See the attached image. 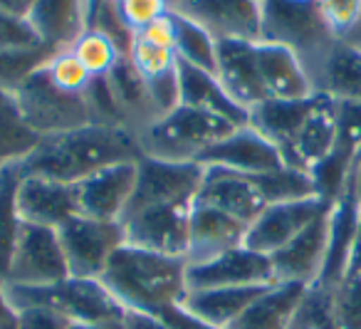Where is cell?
Returning a JSON list of instances; mask_svg holds the SVG:
<instances>
[{
    "label": "cell",
    "instance_id": "e575fe53",
    "mask_svg": "<svg viewBox=\"0 0 361 329\" xmlns=\"http://www.w3.org/2000/svg\"><path fill=\"white\" fill-rule=\"evenodd\" d=\"M334 322V287L312 282L305 287L290 319V329H324Z\"/></svg>",
    "mask_w": 361,
    "mask_h": 329
},
{
    "label": "cell",
    "instance_id": "5b68a950",
    "mask_svg": "<svg viewBox=\"0 0 361 329\" xmlns=\"http://www.w3.org/2000/svg\"><path fill=\"white\" fill-rule=\"evenodd\" d=\"M260 42L287 47L310 70L336 37L317 0H260Z\"/></svg>",
    "mask_w": 361,
    "mask_h": 329
},
{
    "label": "cell",
    "instance_id": "7dc6e473",
    "mask_svg": "<svg viewBox=\"0 0 361 329\" xmlns=\"http://www.w3.org/2000/svg\"><path fill=\"white\" fill-rule=\"evenodd\" d=\"M156 317L169 329H221V327H216V324L206 322V319L196 317L193 312H188L183 304H176V307L166 309V312L156 314Z\"/></svg>",
    "mask_w": 361,
    "mask_h": 329
},
{
    "label": "cell",
    "instance_id": "5bb4252c",
    "mask_svg": "<svg viewBox=\"0 0 361 329\" xmlns=\"http://www.w3.org/2000/svg\"><path fill=\"white\" fill-rule=\"evenodd\" d=\"M136 186V161L114 164L75 184L80 215L121 223Z\"/></svg>",
    "mask_w": 361,
    "mask_h": 329
},
{
    "label": "cell",
    "instance_id": "836d02e7",
    "mask_svg": "<svg viewBox=\"0 0 361 329\" xmlns=\"http://www.w3.org/2000/svg\"><path fill=\"white\" fill-rule=\"evenodd\" d=\"M52 47L37 45V47H20V50H0V95L13 97L16 90L32 77L37 70L45 67L50 60Z\"/></svg>",
    "mask_w": 361,
    "mask_h": 329
},
{
    "label": "cell",
    "instance_id": "680465c9",
    "mask_svg": "<svg viewBox=\"0 0 361 329\" xmlns=\"http://www.w3.org/2000/svg\"><path fill=\"white\" fill-rule=\"evenodd\" d=\"M3 166H6V164H3V161H0V169H3Z\"/></svg>",
    "mask_w": 361,
    "mask_h": 329
},
{
    "label": "cell",
    "instance_id": "7bdbcfd3",
    "mask_svg": "<svg viewBox=\"0 0 361 329\" xmlns=\"http://www.w3.org/2000/svg\"><path fill=\"white\" fill-rule=\"evenodd\" d=\"M37 45H42V42L37 40L35 30H32L25 18L0 11V50H20V47Z\"/></svg>",
    "mask_w": 361,
    "mask_h": 329
},
{
    "label": "cell",
    "instance_id": "db71d44e",
    "mask_svg": "<svg viewBox=\"0 0 361 329\" xmlns=\"http://www.w3.org/2000/svg\"><path fill=\"white\" fill-rule=\"evenodd\" d=\"M344 42H349V45H354V47H361V16H359V20H356V25L351 28V32L344 37Z\"/></svg>",
    "mask_w": 361,
    "mask_h": 329
},
{
    "label": "cell",
    "instance_id": "ab89813d",
    "mask_svg": "<svg viewBox=\"0 0 361 329\" xmlns=\"http://www.w3.org/2000/svg\"><path fill=\"white\" fill-rule=\"evenodd\" d=\"M114 3L119 18L134 35L144 30V28H149L154 20L173 13L171 0H114Z\"/></svg>",
    "mask_w": 361,
    "mask_h": 329
},
{
    "label": "cell",
    "instance_id": "8fae6325",
    "mask_svg": "<svg viewBox=\"0 0 361 329\" xmlns=\"http://www.w3.org/2000/svg\"><path fill=\"white\" fill-rule=\"evenodd\" d=\"M186 282L191 292V289L216 287H260V285H272L275 277L267 255L240 245L203 263H188Z\"/></svg>",
    "mask_w": 361,
    "mask_h": 329
},
{
    "label": "cell",
    "instance_id": "d4e9b609",
    "mask_svg": "<svg viewBox=\"0 0 361 329\" xmlns=\"http://www.w3.org/2000/svg\"><path fill=\"white\" fill-rule=\"evenodd\" d=\"M314 95H312L310 100H297V102L265 100L262 104H257L255 109H250L247 124L255 131H260L270 144L277 146V151L282 154V161L287 159L297 134H300L302 124H305L307 114H310Z\"/></svg>",
    "mask_w": 361,
    "mask_h": 329
},
{
    "label": "cell",
    "instance_id": "6f0895ef",
    "mask_svg": "<svg viewBox=\"0 0 361 329\" xmlns=\"http://www.w3.org/2000/svg\"><path fill=\"white\" fill-rule=\"evenodd\" d=\"M324 329H339V327H336V324H331V327H324Z\"/></svg>",
    "mask_w": 361,
    "mask_h": 329
},
{
    "label": "cell",
    "instance_id": "8d00e7d4",
    "mask_svg": "<svg viewBox=\"0 0 361 329\" xmlns=\"http://www.w3.org/2000/svg\"><path fill=\"white\" fill-rule=\"evenodd\" d=\"M45 72L52 85L60 87L62 92H70V95H85L87 87L94 80L87 72V67L77 60L72 47H62V50L52 52L50 60L45 62Z\"/></svg>",
    "mask_w": 361,
    "mask_h": 329
},
{
    "label": "cell",
    "instance_id": "6da1fadb",
    "mask_svg": "<svg viewBox=\"0 0 361 329\" xmlns=\"http://www.w3.org/2000/svg\"><path fill=\"white\" fill-rule=\"evenodd\" d=\"M139 136L126 126L85 124L80 129L42 136L20 164L23 174L80 184L87 176L114 164L141 159Z\"/></svg>",
    "mask_w": 361,
    "mask_h": 329
},
{
    "label": "cell",
    "instance_id": "816d5d0a",
    "mask_svg": "<svg viewBox=\"0 0 361 329\" xmlns=\"http://www.w3.org/2000/svg\"><path fill=\"white\" fill-rule=\"evenodd\" d=\"M109 0H82V11H85V23L90 25V20L94 18V13L99 11L102 6H106Z\"/></svg>",
    "mask_w": 361,
    "mask_h": 329
},
{
    "label": "cell",
    "instance_id": "83f0119b",
    "mask_svg": "<svg viewBox=\"0 0 361 329\" xmlns=\"http://www.w3.org/2000/svg\"><path fill=\"white\" fill-rule=\"evenodd\" d=\"M106 87H109L111 97H114L116 107L124 114V121L131 131H136L139 136L141 129L151 124L156 119V109L151 104L149 85L146 80L134 70V65L129 62V57H121L116 62V67L104 77Z\"/></svg>",
    "mask_w": 361,
    "mask_h": 329
},
{
    "label": "cell",
    "instance_id": "603a6c76",
    "mask_svg": "<svg viewBox=\"0 0 361 329\" xmlns=\"http://www.w3.org/2000/svg\"><path fill=\"white\" fill-rule=\"evenodd\" d=\"M314 92L336 102L361 104V47L336 40L314 65L310 67Z\"/></svg>",
    "mask_w": 361,
    "mask_h": 329
},
{
    "label": "cell",
    "instance_id": "484cf974",
    "mask_svg": "<svg viewBox=\"0 0 361 329\" xmlns=\"http://www.w3.org/2000/svg\"><path fill=\"white\" fill-rule=\"evenodd\" d=\"M27 23L37 40L52 50L72 47V42L87 30L82 0H37Z\"/></svg>",
    "mask_w": 361,
    "mask_h": 329
},
{
    "label": "cell",
    "instance_id": "ee69618b",
    "mask_svg": "<svg viewBox=\"0 0 361 329\" xmlns=\"http://www.w3.org/2000/svg\"><path fill=\"white\" fill-rule=\"evenodd\" d=\"M149 85V95H151V104L156 109V119L169 112H173L180 104V90H178V67L176 72L164 77H156V80H146Z\"/></svg>",
    "mask_w": 361,
    "mask_h": 329
},
{
    "label": "cell",
    "instance_id": "b9f144b4",
    "mask_svg": "<svg viewBox=\"0 0 361 329\" xmlns=\"http://www.w3.org/2000/svg\"><path fill=\"white\" fill-rule=\"evenodd\" d=\"M336 146L349 154L361 146V104L336 102Z\"/></svg>",
    "mask_w": 361,
    "mask_h": 329
},
{
    "label": "cell",
    "instance_id": "7402d4cb",
    "mask_svg": "<svg viewBox=\"0 0 361 329\" xmlns=\"http://www.w3.org/2000/svg\"><path fill=\"white\" fill-rule=\"evenodd\" d=\"M359 198L346 184L344 193L329 205V243H326V260L317 282L326 287H339L349 273L351 250H354L356 225H359Z\"/></svg>",
    "mask_w": 361,
    "mask_h": 329
},
{
    "label": "cell",
    "instance_id": "7c38bea8",
    "mask_svg": "<svg viewBox=\"0 0 361 329\" xmlns=\"http://www.w3.org/2000/svg\"><path fill=\"white\" fill-rule=\"evenodd\" d=\"M331 203L322 201L319 196L302 201H282L272 203L247 225L245 248L262 253L270 258L280 248H285L295 235H300L312 220H317L322 213L329 210Z\"/></svg>",
    "mask_w": 361,
    "mask_h": 329
},
{
    "label": "cell",
    "instance_id": "7a4b0ae2",
    "mask_svg": "<svg viewBox=\"0 0 361 329\" xmlns=\"http://www.w3.org/2000/svg\"><path fill=\"white\" fill-rule=\"evenodd\" d=\"M186 258L151 253L124 243L106 265L102 282L126 312L161 314L188 294Z\"/></svg>",
    "mask_w": 361,
    "mask_h": 329
},
{
    "label": "cell",
    "instance_id": "3957f363",
    "mask_svg": "<svg viewBox=\"0 0 361 329\" xmlns=\"http://www.w3.org/2000/svg\"><path fill=\"white\" fill-rule=\"evenodd\" d=\"M238 129L231 119L196 107L178 104L173 112L139 131L141 154L161 161L198 164L203 154Z\"/></svg>",
    "mask_w": 361,
    "mask_h": 329
},
{
    "label": "cell",
    "instance_id": "f1b7e54d",
    "mask_svg": "<svg viewBox=\"0 0 361 329\" xmlns=\"http://www.w3.org/2000/svg\"><path fill=\"white\" fill-rule=\"evenodd\" d=\"M270 285L260 287H216V289H191L183 299V307L196 317L228 329Z\"/></svg>",
    "mask_w": 361,
    "mask_h": 329
},
{
    "label": "cell",
    "instance_id": "1f68e13d",
    "mask_svg": "<svg viewBox=\"0 0 361 329\" xmlns=\"http://www.w3.org/2000/svg\"><path fill=\"white\" fill-rule=\"evenodd\" d=\"M176 20V57L183 65L198 67L216 75V57H218V40L201 25H196L188 18L173 13Z\"/></svg>",
    "mask_w": 361,
    "mask_h": 329
},
{
    "label": "cell",
    "instance_id": "60d3db41",
    "mask_svg": "<svg viewBox=\"0 0 361 329\" xmlns=\"http://www.w3.org/2000/svg\"><path fill=\"white\" fill-rule=\"evenodd\" d=\"M317 6L336 40H344L361 16V0H317Z\"/></svg>",
    "mask_w": 361,
    "mask_h": 329
},
{
    "label": "cell",
    "instance_id": "4dcf8cb0",
    "mask_svg": "<svg viewBox=\"0 0 361 329\" xmlns=\"http://www.w3.org/2000/svg\"><path fill=\"white\" fill-rule=\"evenodd\" d=\"M23 179L20 164H6L0 169V282L6 285L11 260L16 253L23 230V218L18 213V184Z\"/></svg>",
    "mask_w": 361,
    "mask_h": 329
},
{
    "label": "cell",
    "instance_id": "f907efd6",
    "mask_svg": "<svg viewBox=\"0 0 361 329\" xmlns=\"http://www.w3.org/2000/svg\"><path fill=\"white\" fill-rule=\"evenodd\" d=\"M13 319H16V309H13L11 302H8L6 285L0 282V324H3V322H13Z\"/></svg>",
    "mask_w": 361,
    "mask_h": 329
},
{
    "label": "cell",
    "instance_id": "9a60e30c",
    "mask_svg": "<svg viewBox=\"0 0 361 329\" xmlns=\"http://www.w3.org/2000/svg\"><path fill=\"white\" fill-rule=\"evenodd\" d=\"M203 169L206 174H203V184L196 198L198 203L223 210L245 225H250L270 205L257 184V176L238 174V171L218 169V166H203Z\"/></svg>",
    "mask_w": 361,
    "mask_h": 329
},
{
    "label": "cell",
    "instance_id": "d6986e66",
    "mask_svg": "<svg viewBox=\"0 0 361 329\" xmlns=\"http://www.w3.org/2000/svg\"><path fill=\"white\" fill-rule=\"evenodd\" d=\"M216 77L221 87L228 92L238 107L250 114L257 104L267 100V92L262 87L260 70L255 60V42L243 40H223L218 42L216 57Z\"/></svg>",
    "mask_w": 361,
    "mask_h": 329
},
{
    "label": "cell",
    "instance_id": "11a10c76",
    "mask_svg": "<svg viewBox=\"0 0 361 329\" xmlns=\"http://www.w3.org/2000/svg\"><path fill=\"white\" fill-rule=\"evenodd\" d=\"M0 329H16V319H13V322H3L0 324Z\"/></svg>",
    "mask_w": 361,
    "mask_h": 329
},
{
    "label": "cell",
    "instance_id": "d590c367",
    "mask_svg": "<svg viewBox=\"0 0 361 329\" xmlns=\"http://www.w3.org/2000/svg\"><path fill=\"white\" fill-rule=\"evenodd\" d=\"M72 52L77 55V60L87 67L92 77H106L116 67V62L121 57H126L124 52L116 47V42L111 37H106L104 32L92 30L87 28L75 42H72Z\"/></svg>",
    "mask_w": 361,
    "mask_h": 329
},
{
    "label": "cell",
    "instance_id": "277c9868",
    "mask_svg": "<svg viewBox=\"0 0 361 329\" xmlns=\"http://www.w3.org/2000/svg\"><path fill=\"white\" fill-rule=\"evenodd\" d=\"M8 302L13 309L42 307L60 314L67 324H104L121 322L126 309L104 287L102 280L67 277L42 287H16L6 285Z\"/></svg>",
    "mask_w": 361,
    "mask_h": 329
},
{
    "label": "cell",
    "instance_id": "bcb514c9",
    "mask_svg": "<svg viewBox=\"0 0 361 329\" xmlns=\"http://www.w3.org/2000/svg\"><path fill=\"white\" fill-rule=\"evenodd\" d=\"M136 37H141V40L151 42V45H156V47L173 50V47H176V20H173V13H169V16L154 20L149 28H144L141 32H136Z\"/></svg>",
    "mask_w": 361,
    "mask_h": 329
},
{
    "label": "cell",
    "instance_id": "f546056e",
    "mask_svg": "<svg viewBox=\"0 0 361 329\" xmlns=\"http://www.w3.org/2000/svg\"><path fill=\"white\" fill-rule=\"evenodd\" d=\"M305 287L297 282H272L228 329H290Z\"/></svg>",
    "mask_w": 361,
    "mask_h": 329
},
{
    "label": "cell",
    "instance_id": "4316f807",
    "mask_svg": "<svg viewBox=\"0 0 361 329\" xmlns=\"http://www.w3.org/2000/svg\"><path fill=\"white\" fill-rule=\"evenodd\" d=\"M178 90H180V104L221 114L238 126H245L247 119H250V114L228 97V92L223 90L213 72L198 70V67L178 62Z\"/></svg>",
    "mask_w": 361,
    "mask_h": 329
},
{
    "label": "cell",
    "instance_id": "e0dca14e",
    "mask_svg": "<svg viewBox=\"0 0 361 329\" xmlns=\"http://www.w3.org/2000/svg\"><path fill=\"white\" fill-rule=\"evenodd\" d=\"M18 213L23 223L62 228L70 218L80 215L75 184L23 174L18 184Z\"/></svg>",
    "mask_w": 361,
    "mask_h": 329
},
{
    "label": "cell",
    "instance_id": "2e32d148",
    "mask_svg": "<svg viewBox=\"0 0 361 329\" xmlns=\"http://www.w3.org/2000/svg\"><path fill=\"white\" fill-rule=\"evenodd\" d=\"M326 243H329V210L322 213L317 220H312L285 248L270 255L275 282H317L322 270H324Z\"/></svg>",
    "mask_w": 361,
    "mask_h": 329
},
{
    "label": "cell",
    "instance_id": "74e56055",
    "mask_svg": "<svg viewBox=\"0 0 361 329\" xmlns=\"http://www.w3.org/2000/svg\"><path fill=\"white\" fill-rule=\"evenodd\" d=\"M126 57H129L134 70L139 72L144 80H156V77L171 75V72H176V67H178V57H176L173 50L156 47L136 35H134V40H131V47H129V52H126Z\"/></svg>",
    "mask_w": 361,
    "mask_h": 329
},
{
    "label": "cell",
    "instance_id": "52a82bcc",
    "mask_svg": "<svg viewBox=\"0 0 361 329\" xmlns=\"http://www.w3.org/2000/svg\"><path fill=\"white\" fill-rule=\"evenodd\" d=\"M62 250H65L70 277L102 280L111 255L124 245L121 223L75 215L62 228H57Z\"/></svg>",
    "mask_w": 361,
    "mask_h": 329
},
{
    "label": "cell",
    "instance_id": "ffe728a7",
    "mask_svg": "<svg viewBox=\"0 0 361 329\" xmlns=\"http://www.w3.org/2000/svg\"><path fill=\"white\" fill-rule=\"evenodd\" d=\"M255 60L267 100L297 102L314 95L310 70L292 50L272 42H255Z\"/></svg>",
    "mask_w": 361,
    "mask_h": 329
},
{
    "label": "cell",
    "instance_id": "c3c4849f",
    "mask_svg": "<svg viewBox=\"0 0 361 329\" xmlns=\"http://www.w3.org/2000/svg\"><path fill=\"white\" fill-rule=\"evenodd\" d=\"M124 329H169L159 317L144 312H126L124 314Z\"/></svg>",
    "mask_w": 361,
    "mask_h": 329
},
{
    "label": "cell",
    "instance_id": "681fc988",
    "mask_svg": "<svg viewBox=\"0 0 361 329\" xmlns=\"http://www.w3.org/2000/svg\"><path fill=\"white\" fill-rule=\"evenodd\" d=\"M37 0H0V11L11 13V16H18V18H25L32 13Z\"/></svg>",
    "mask_w": 361,
    "mask_h": 329
},
{
    "label": "cell",
    "instance_id": "f35d334b",
    "mask_svg": "<svg viewBox=\"0 0 361 329\" xmlns=\"http://www.w3.org/2000/svg\"><path fill=\"white\" fill-rule=\"evenodd\" d=\"M334 322L339 329H361V270L334 289Z\"/></svg>",
    "mask_w": 361,
    "mask_h": 329
},
{
    "label": "cell",
    "instance_id": "ba28073f",
    "mask_svg": "<svg viewBox=\"0 0 361 329\" xmlns=\"http://www.w3.org/2000/svg\"><path fill=\"white\" fill-rule=\"evenodd\" d=\"M193 205L196 201L151 205V208L126 213L121 220L124 243L151 250V253L171 255V258H186L188 243H191Z\"/></svg>",
    "mask_w": 361,
    "mask_h": 329
},
{
    "label": "cell",
    "instance_id": "30bf717a",
    "mask_svg": "<svg viewBox=\"0 0 361 329\" xmlns=\"http://www.w3.org/2000/svg\"><path fill=\"white\" fill-rule=\"evenodd\" d=\"M70 277L65 250L55 228L23 223L16 253L11 260L6 285L16 287H42Z\"/></svg>",
    "mask_w": 361,
    "mask_h": 329
},
{
    "label": "cell",
    "instance_id": "f5cc1de1",
    "mask_svg": "<svg viewBox=\"0 0 361 329\" xmlns=\"http://www.w3.org/2000/svg\"><path fill=\"white\" fill-rule=\"evenodd\" d=\"M67 329H124V319L121 322H104V324H70Z\"/></svg>",
    "mask_w": 361,
    "mask_h": 329
},
{
    "label": "cell",
    "instance_id": "8992f818",
    "mask_svg": "<svg viewBox=\"0 0 361 329\" xmlns=\"http://www.w3.org/2000/svg\"><path fill=\"white\" fill-rule=\"evenodd\" d=\"M11 100L23 121L40 139L92 124L85 97L70 95V92H62L60 87H55L47 77L45 67L37 70L32 77H27Z\"/></svg>",
    "mask_w": 361,
    "mask_h": 329
},
{
    "label": "cell",
    "instance_id": "f6af8a7d",
    "mask_svg": "<svg viewBox=\"0 0 361 329\" xmlns=\"http://www.w3.org/2000/svg\"><path fill=\"white\" fill-rule=\"evenodd\" d=\"M70 324L60 314L42 307L16 309V329H67Z\"/></svg>",
    "mask_w": 361,
    "mask_h": 329
},
{
    "label": "cell",
    "instance_id": "ac0fdd59",
    "mask_svg": "<svg viewBox=\"0 0 361 329\" xmlns=\"http://www.w3.org/2000/svg\"><path fill=\"white\" fill-rule=\"evenodd\" d=\"M201 166H218V169L238 171V174H267V171L282 169L285 161L275 144L265 139L260 131L250 124L238 126L231 136L218 141L198 159Z\"/></svg>",
    "mask_w": 361,
    "mask_h": 329
},
{
    "label": "cell",
    "instance_id": "4fadbf2b",
    "mask_svg": "<svg viewBox=\"0 0 361 329\" xmlns=\"http://www.w3.org/2000/svg\"><path fill=\"white\" fill-rule=\"evenodd\" d=\"M173 13L201 25L218 42H260V0H186Z\"/></svg>",
    "mask_w": 361,
    "mask_h": 329
},
{
    "label": "cell",
    "instance_id": "d6a6232c",
    "mask_svg": "<svg viewBox=\"0 0 361 329\" xmlns=\"http://www.w3.org/2000/svg\"><path fill=\"white\" fill-rule=\"evenodd\" d=\"M37 144H40V136L23 121L13 100L3 97L0 100V161L3 164L23 161Z\"/></svg>",
    "mask_w": 361,
    "mask_h": 329
},
{
    "label": "cell",
    "instance_id": "44dd1931",
    "mask_svg": "<svg viewBox=\"0 0 361 329\" xmlns=\"http://www.w3.org/2000/svg\"><path fill=\"white\" fill-rule=\"evenodd\" d=\"M336 146V102L331 97L317 92L312 109L292 144L285 166L302 171H312L326 159Z\"/></svg>",
    "mask_w": 361,
    "mask_h": 329
},
{
    "label": "cell",
    "instance_id": "9f6ffc18",
    "mask_svg": "<svg viewBox=\"0 0 361 329\" xmlns=\"http://www.w3.org/2000/svg\"><path fill=\"white\" fill-rule=\"evenodd\" d=\"M180 3H186V0H171V8H173V11H176V8H178Z\"/></svg>",
    "mask_w": 361,
    "mask_h": 329
},
{
    "label": "cell",
    "instance_id": "cb8c5ba5",
    "mask_svg": "<svg viewBox=\"0 0 361 329\" xmlns=\"http://www.w3.org/2000/svg\"><path fill=\"white\" fill-rule=\"evenodd\" d=\"M247 225L233 215L211 208L206 203L193 205L191 213V243H188V263H203L221 253L245 245Z\"/></svg>",
    "mask_w": 361,
    "mask_h": 329
},
{
    "label": "cell",
    "instance_id": "9c48e42d",
    "mask_svg": "<svg viewBox=\"0 0 361 329\" xmlns=\"http://www.w3.org/2000/svg\"><path fill=\"white\" fill-rule=\"evenodd\" d=\"M203 174H206V169L201 164L161 161L151 159V156H141L136 161V186L126 213L151 208V205L191 203V201L198 198Z\"/></svg>",
    "mask_w": 361,
    "mask_h": 329
}]
</instances>
